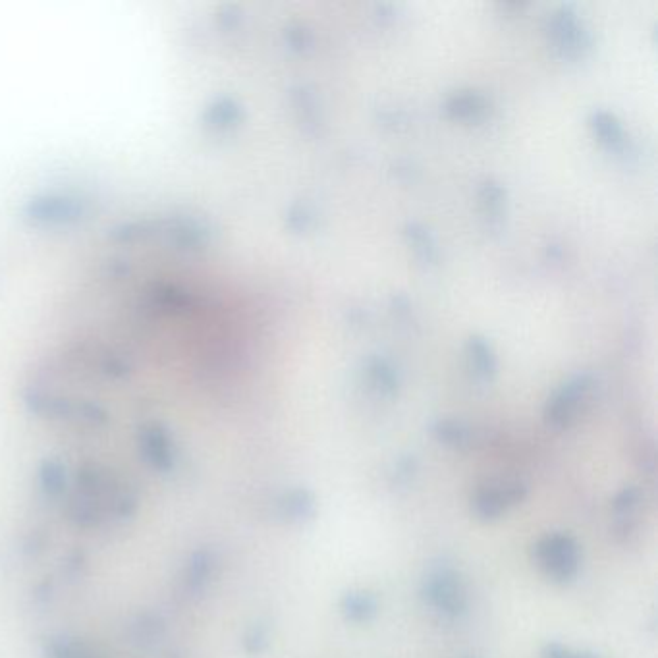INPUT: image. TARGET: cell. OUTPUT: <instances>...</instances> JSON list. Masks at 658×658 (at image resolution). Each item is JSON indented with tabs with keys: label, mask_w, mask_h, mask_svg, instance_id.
Instances as JSON below:
<instances>
[{
	"label": "cell",
	"mask_w": 658,
	"mask_h": 658,
	"mask_svg": "<svg viewBox=\"0 0 658 658\" xmlns=\"http://www.w3.org/2000/svg\"><path fill=\"white\" fill-rule=\"evenodd\" d=\"M545 31L552 49L568 60L585 58L595 45L593 33L579 16L576 4L564 2L552 8L545 20Z\"/></svg>",
	"instance_id": "cell-1"
},
{
	"label": "cell",
	"mask_w": 658,
	"mask_h": 658,
	"mask_svg": "<svg viewBox=\"0 0 658 658\" xmlns=\"http://www.w3.org/2000/svg\"><path fill=\"white\" fill-rule=\"evenodd\" d=\"M595 384H597V379L589 371L576 373L568 381L560 384L550 394V398L545 404V410H543L547 425L554 429L572 427L579 419V415L587 408V404L593 396Z\"/></svg>",
	"instance_id": "cell-2"
},
{
	"label": "cell",
	"mask_w": 658,
	"mask_h": 658,
	"mask_svg": "<svg viewBox=\"0 0 658 658\" xmlns=\"http://www.w3.org/2000/svg\"><path fill=\"white\" fill-rule=\"evenodd\" d=\"M535 562L549 579L566 583L579 572V545L568 533H549L535 545Z\"/></svg>",
	"instance_id": "cell-3"
},
{
	"label": "cell",
	"mask_w": 658,
	"mask_h": 658,
	"mask_svg": "<svg viewBox=\"0 0 658 658\" xmlns=\"http://www.w3.org/2000/svg\"><path fill=\"white\" fill-rule=\"evenodd\" d=\"M423 593L440 614L456 618L467 608V591L460 574L450 566H439L425 577Z\"/></svg>",
	"instance_id": "cell-4"
},
{
	"label": "cell",
	"mask_w": 658,
	"mask_h": 658,
	"mask_svg": "<svg viewBox=\"0 0 658 658\" xmlns=\"http://www.w3.org/2000/svg\"><path fill=\"white\" fill-rule=\"evenodd\" d=\"M527 485L518 479H496L487 485H481L473 498L471 510L473 514L483 521L498 520L514 506L525 500Z\"/></svg>",
	"instance_id": "cell-5"
},
{
	"label": "cell",
	"mask_w": 658,
	"mask_h": 658,
	"mask_svg": "<svg viewBox=\"0 0 658 658\" xmlns=\"http://www.w3.org/2000/svg\"><path fill=\"white\" fill-rule=\"evenodd\" d=\"M290 97L303 132L309 136H317L323 126V114H321L317 91L307 83H296L290 89Z\"/></svg>",
	"instance_id": "cell-6"
},
{
	"label": "cell",
	"mask_w": 658,
	"mask_h": 658,
	"mask_svg": "<svg viewBox=\"0 0 658 658\" xmlns=\"http://www.w3.org/2000/svg\"><path fill=\"white\" fill-rule=\"evenodd\" d=\"M442 109L450 118L475 122V120H481L489 112V99L481 91L460 89V91L450 93L444 99Z\"/></svg>",
	"instance_id": "cell-7"
},
{
	"label": "cell",
	"mask_w": 658,
	"mask_h": 658,
	"mask_svg": "<svg viewBox=\"0 0 658 658\" xmlns=\"http://www.w3.org/2000/svg\"><path fill=\"white\" fill-rule=\"evenodd\" d=\"M589 126L606 149L616 151V153H626L630 139H628V134H626L620 118L614 112L604 109L591 110Z\"/></svg>",
	"instance_id": "cell-8"
},
{
	"label": "cell",
	"mask_w": 658,
	"mask_h": 658,
	"mask_svg": "<svg viewBox=\"0 0 658 658\" xmlns=\"http://www.w3.org/2000/svg\"><path fill=\"white\" fill-rule=\"evenodd\" d=\"M365 375L373 390H377L381 396H394L400 390V373L396 365L381 354H371L365 361Z\"/></svg>",
	"instance_id": "cell-9"
},
{
	"label": "cell",
	"mask_w": 658,
	"mask_h": 658,
	"mask_svg": "<svg viewBox=\"0 0 658 658\" xmlns=\"http://www.w3.org/2000/svg\"><path fill=\"white\" fill-rule=\"evenodd\" d=\"M643 502V493L637 487H626L612 500V516L616 520L614 531L622 537H630L637 527V514Z\"/></svg>",
	"instance_id": "cell-10"
},
{
	"label": "cell",
	"mask_w": 658,
	"mask_h": 658,
	"mask_svg": "<svg viewBox=\"0 0 658 658\" xmlns=\"http://www.w3.org/2000/svg\"><path fill=\"white\" fill-rule=\"evenodd\" d=\"M466 354L475 377L481 381H493L498 371V359L491 342L481 334H473L467 338Z\"/></svg>",
	"instance_id": "cell-11"
},
{
	"label": "cell",
	"mask_w": 658,
	"mask_h": 658,
	"mask_svg": "<svg viewBox=\"0 0 658 658\" xmlns=\"http://www.w3.org/2000/svg\"><path fill=\"white\" fill-rule=\"evenodd\" d=\"M433 437L454 448V450H473L477 446V433L462 421L456 419H439L431 427Z\"/></svg>",
	"instance_id": "cell-12"
},
{
	"label": "cell",
	"mask_w": 658,
	"mask_h": 658,
	"mask_svg": "<svg viewBox=\"0 0 658 658\" xmlns=\"http://www.w3.org/2000/svg\"><path fill=\"white\" fill-rule=\"evenodd\" d=\"M404 236L413 249L415 257L423 265H435L439 261V246L433 232L417 220H408L404 224Z\"/></svg>",
	"instance_id": "cell-13"
},
{
	"label": "cell",
	"mask_w": 658,
	"mask_h": 658,
	"mask_svg": "<svg viewBox=\"0 0 658 658\" xmlns=\"http://www.w3.org/2000/svg\"><path fill=\"white\" fill-rule=\"evenodd\" d=\"M377 610H379L377 597L367 591L346 593L340 601V612L344 614V618L348 622H354V624H363V622L373 620L377 616Z\"/></svg>",
	"instance_id": "cell-14"
},
{
	"label": "cell",
	"mask_w": 658,
	"mask_h": 658,
	"mask_svg": "<svg viewBox=\"0 0 658 658\" xmlns=\"http://www.w3.org/2000/svg\"><path fill=\"white\" fill-rule=\"evenodd\" d=\"M479 201L489 222L493 226H500L506 217V207H508L506 188L496 180H485L479 188Z\"/></svg>",
	"instance_id": "cell-15"
},
{
	"label": "cell",
	"mask_w": 658,
	"mask_h": 658,
	"mask_svg": "<svg viewBox=\"0 0 658 658\" xmlns=\"http://www.w3.org/2000/svg\"><path fill=\"white\" fill-rule=\"evenodd\" d=\"M278 508L282 518L302 523L315 516V496L307 489H292L280 498Z\"/></svg>",
	"instance_id": "cell-16"
},
{
	"label": "cell",
	"mask_w": 658,
	"mask_h": 658,
	"mask_svg": "<svg viewBox=\"0 0 658 658\" xmlns=\"http://www.w3.org/2000/svg\"><path fill=\"white\" fill-rule=\"evenodd\" d=\"M313 224H315V211L309 203L296 201L290 205V209L286 213V226L290 230H294L296 234H302V232H307Z\"/></svg>",
	"instance_id": "cell-17"
},
{
	"label": "cell",
	"mask_w": 658,
	"mask_h": 658,
	"mask_svg": "<svg viewBox=\"0 0 658 658\" xmlns=\"http://www.w3.org/2000/svg\"><path fill=\"white\" fill-rule=\"evenodd\" d=\"M284 39L296 53H303L313 45V31L302 22H290L284 28Z\"/></svg>",
	"instance_id": "cell-18"
},
{
	"label": "cell",
	"mask_w": 658,
	"mask_h": 658,
	"mask_svg": "<svg viewBox=\"0 0 658 658\" xmlns=\"http://www.w3.org/2000/svg\"><path fill=\"white\" fill-rule=\"evenodd\" d=\"M543 658H597L591 653H572L560 643H550L543 651Z\"/></svg>",
	"instance_id": "cell-19"
}]
</instances>
